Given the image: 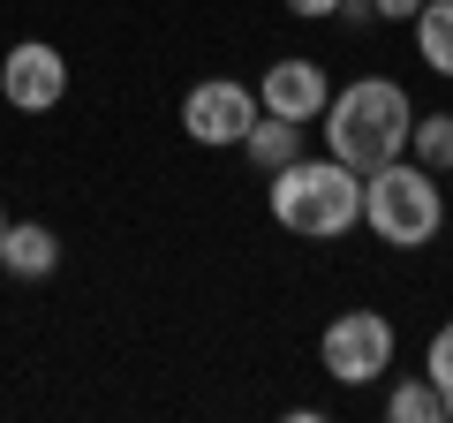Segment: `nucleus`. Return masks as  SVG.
<instances>
[{
  "label": "nucleus",
  "mask_w": 453,
  "mask_h": 423,
  "mask_svg": "<svg viewBox=\"0 0 453 423\" xmlns=\"http://www.w3.org/2000/svg\"><path fill=\"white\" fill-rule=\"evenodd\" d=\"M325 151H333L340 166H356V174H371V166L401 159L408 151V121H416V106H408V91L393 76H363L348 83V91L325 98Z\"/></svg>",
  "instance_id": "1"
},
{
  "label": "nucleus",
  "mask_w": 453,
  "mask_h": 423,
  "mask_svg": "<svg viewBox=\"0 0 453 423\" xmlns=\"http://www.w3.org/2000/svg\"><path fill=\"white\" fill-rule=\"evenodd\" d=\"M273 219L288 235H303V242H333V235H348L363 219V174L356 166H340L333 151L325 159H288L273 166Z\"/></svg>",
  "instance_id": "2"
},
{
  "label": "nucleus",
  "mask_w": 453,
  "mask_h": 423,
  "mask_svg": "<svg viewBox=\"0 0 453 423\" xmlns=\"http://www.w3.org/2000/svg\"><path fill=\"white\" fill-rule=\"evenodd\" d=\"M363 227H371L378 242H393V250L438 242V227H446V189H438V174L416 166L408 151L386 159V166H371V174H363Z\"/></svg>",
  "instance_id": "3"
},
{
  "label": "nucleus",
  "mask_w": 453,
  "mask_h": 423,
  "mask_svg": "<svg viewBox=\"0 0 453 423\" xmlns=\"http://www.w3.org/2000/svg\"><path fill=\"white\" fill-rule=\"evenodd\" d=\"M318 363L340 378V386H371V378L393 363V326L378 318V310H340L333 326H325V341H318Z\"/></svg>",
  "instance_id": "4"
},
{
  "label": "nucleus",
  "mask_w": 453,
  "mask_h": 423,
  "mask_svg": "<svg viewBox=\"0 0 453 423\" xmlns=\"http://www.w3.org/2000/svg\"><path fill=\"white\" fill-rule=\"evenodd\" d=\"M0 91H8V106H23V114H53V106L68 98V61H61V46H46V38L8 46V61H0Z\"/></svg>",
  "instance_id": "5"
},
{
  "label": "nucleus",
  "mask_w": 453,
  "mask_h": 423,
  "mask_svg": "<svg viewBox=\"0 0 453 423\" xmlns=\"http://www.w3.org/2000/svg\"><path fill=\"white\" fill-rule=\"evenodd\" d=\"M250 121H257V91H242V83H226V76L196 83V91L181 98V129H189L196 144H242Z\"/></svg>",
  "instance_id": "6"
},
{
  "label": "nucleus",
  "mask_w": 453,
  "mask_h": 423,
  "mask_svg": "<svg viewBox=\"0 0 453 423\" xmlns=\"http://www.w3.org/2000/svg\"><path fill=\"white\" fill-rule=\"evenodd\" d=\"M325 98H333V83H325V68L303 61V53H280V61L257 76V106L280 114V121H303V129L325 114Z\"/></svg>",
  "instance_id": "7"
},
{
  "label": "nucleus",
  "mask_w": 453,
  "mask_h": 423,
  "mask_svg": "<svg viewBox=\"0 0 453 423\" xmlns=\"http://www.w3.org/2000/svg\"><path fill=\"white\" fill-rule=\"evenodd\" d=\"M0 265L16 280H46L53 265H61V242H53L46 219H8V235H0Z\"/></svg>",
  "instance_id": "8"
},
{
  "label": "nucleus",
  "mask_w": 453,
  "mask_h": 423,
  "mask_svg": "<svg viewBox=\"0 0 453 423\" xmlns=\"http://www.w3.org/2000/svg\"><path fill=\"white\" fill-rule=\"evenodd\" d=\"M242 151L257 159V174H273V166L303 159V121H280V114H265V106H257V121H250Z\"/></svg>",
  "instance_id": "9"
},
{
  "label": "nucleus",
  "mask_w": 453,
  "mask_h": 423,
  "mask_svg": "<svg viewBox=\"0 0 453 423\" xmlns=\"http://www.w3.org/2000/svg\"><path fill=\"white\" fill-rule=\"evenodd\" d=\"M416 53L431 76H453V0H423L416 8Z\"/></svg>",
  "instance_id": "10"
},
{
  "label": "nucleus",
  "mask_w": 453,
  "mask_h": 423,
  "mask_svg": "<svg viewBox=\"0 0 453 423\" xmlns=\"http://www.w3.org/2000/svg\"><path fill=\"white\" fill-rule=\"evenodd\" d=\"M408 159L431 166V174H453V114H416L408 121Z\"/></svg>",
  "instance_id": "11"
},
{
  "label": "nucleus",
  "mask_w": 453,
  "mask_h": 423,
  "mask_svg": "<svg viewBox=\"0 0 453 423\" xmlns=\"http://www.w3.org/2000/svg\"><path fill=\"white\" fill-rule=\"evenodd\" d=\"M386 423H446V401H438L431 378H416V386H393V393H386Z\"/></svg>",
  "instance_id": "12"
},
{
  "label": "nucleus",
  "mask_w": 453,
  "mask_h": 423,
  "mask_svg": "<svg viewBox=\"0 0 453 423\" xmlns=\"http://www.w3.org/2000/svg\"><path fill=\"white\" fill-rule=\"evenodd\" d=\"M431 386H438V401H446V423H453V318L431 333Z\"/></svg>",
  "instance_id": "13"
},
{
  "label": "nucleus",
  "mask_w": 453,
  "mask_h": 423,
  "mask_svg": "<svg viewBox=\"0 0 453 423\" xmlns=\"http://www.w3.org/2000/svg\"><path fill=\"white\" fill-rule=\"evenodd\" d=\"M416 8H423V0H340V16H386V23H416Z\"/></svg>",
  "instance_id": "14"
},
{
  "label": "nucleus",
  "mask_w": 453,
  "mask_h": 423,
  "mask_svg": "<svg viewBox=\"0 0 453 423\" xmlns=\"http://www.w3.org/2000/svg\"><path fill=\"white\" fill-rule=\"evenodd\" d=\"M288 8H295V16H310V23H318V16H340V0H288Z\"/></svg>",
  "instance_id": "15"
},
{
  "label": "nucleus",
  "mask_w": 453,
  "mask_h": 423,
  "mask_svg": "<svg viewBox=\"0 0 453 423\" xmlns=\"http://www.w3.org/2000/svg\"><path fill=\"white\" fill-rule=\"evenodd\" d=\"M0 235H8V212H0Z\"/></svg>",
  "instance_id": "16"
}]
</instances>
